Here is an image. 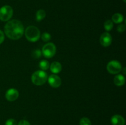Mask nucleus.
<instances>
[{
    "mask_svg": "<svg viewBox=\"0 0 126 125\" xmlns=\"http://www.w3.org/2000/svg\"><path fill=\"white\" fill-rule=\"evenodd\" d=\"M26 38L30 42H36L40 38V31L37 27L34 26H30L27 27L25 31Z\"/></svg>",
    "mask_w": 126,
    "mask_h": 125,
    "instance_id": "7ed1b4c3",
    "label": "nucleus"
},
{
    "mask_svg": "<svg viewBox=\"0 0 126 125\" xmlns=\"http://www.w3.org/2000/svg\"><path fill=\"white\" fill-rule=\"evenodd\" d=\"M112 20L115 23H121L124 20V17L121 13H116L112 16Z\"/></svg>",
    "mask_w": 126,
    "mask_h": 125,
    "instance_id": "ddd939ff",
    "label": "nucleus"
},
{
    "mask_svg": "<svg viewBox=\"0 0 126 125\" xmlns=\"http://www.w3.org/2000/svg\"><path fill=\"white\" fill-rule=\"evenodd\" d=\"M41 52L44 57L50 58L53 57L56 53V47L53 43H47L43 46Z\"/></svg>",
    "mask_w": 126,
    "mask_h": 125,
    "instance_id": "39448f33",
    "label": "nucleus"
},
{
    "mask_svg": "<svg viewBox=\"0 0 126 125\" xmlns=\"http://www.w3.org/2000/svg\"><path fill=\"white\" fill-rule=\"evenodd\" d=\"M13 9L8 5H6L0 8V20L3 22L8 21L13 15Z\"/></svg>",
    "mask_w": 126,
    "mask_h": 125,
    "instance_id": "20e7f679",
    "label": "nucleus"
},
{
    "mask_svg": "<svg viewBox=\"0 0 126 125\" xmlns=\"http://www.w3.org/2000/svg\"><path fill=\"white\" fill-rule=\"evenodd\" d=\"M42 55V52L38 49H36V50H34V51L32 52V56H33L34 58L37 59V58H39Z\"/></svg>",
    "mask_w": 126,
    "mask_h": 125,
    "instance_id": "6ab92c4d",
    "label": "nucleus"
},
{
    "mask_svg": "<svg viewBox=\"0 0 126 125\" xmlns=\"http://www.w3.org/2000/svg\"><path fill=\"white\" fill-rule=\"evenodd\" d=\"M46 15V12L44 10H38L36 12V20L38 21V22L42 20H43L45 18Z\"/></svg>",
    "mask_w": 126,
    "mask_h": 125,
    "instance_id": "4468645a",
    "label": "nucleus"
},
{
    "mask_svg": "<svg viewBox=\"0 0 126 125\" xmlns=\"http://www.w3.org/2000/svg\"><path fill=\"white\" fill-rule=\"evenodd\" d=\"M125 77H124V75L121 74L117 75L114 78V84L116 86H118V87L123 86L125 83Z\"/></svg>",
    "mask_w": 126,
    "mask_h": 125,
    "instance_id": "f8f14e48",
    "label": "nucleus"
},
{
    "mask_svg": "<svg viewBox=\"0 0 126 125\" xmlns=\"http://www.w3.org/2000/svg\"><path fill=\"white\" fill-rule=\"evenodd\" d=\"M4 30L8 38L12 40H18L23 36L24 27L20 21L14 19L9 21L5 25Z\"/></svg>",
    "mask_w": 126,
    "mask_h": 125,
    "instance_id": "f257e3e1",
    "label": "nucleus"
},
{
    "mask_svg": "<svg viewBox=\"0 0 126 125\" xmlns=\"http://www.w3.org/2000/svg\"><path fill=\"white\" fill-rule=\"evenodd\" d=\"M111 123L113 125H124L125 120L119 115H114L111 118Z\"/></svg>",
    "mask_w": 126,
    "mask_h": 125,
    "instance_id": "9d476101",
    "label": "nucleus"
},
{
    "mask_svg": "<svg viewBox=\"0 0 126 125\" xmlns=\"http://www.w3.org/2000/svg\"><path fill=\"white\" fill-rule=\"evenodd\" d=\"M39 66L42 71H46V70H47L49 68L50 65H49V62L47 61H46V60H42L39 62Z\"/></svg>",
    "mask_w": 126,
    "mask_h": 125,
    "instance_id": "2eb2a0df",
    "label": "nucleus"
},
{
    "mask_svg": "<svg viewBox=\"0 0 126 125\" xmlns=\"http://www.w3.org/2000/svg\"><path fill=\"white\" fill-rule=\"evenodd\" d=\"M104 28L107 31H110L113 28V22L110 20H108L105 21L104 23Z\"/></svg>",
    "mask_w": 126,
    "mask_h": 125,
    "instance_id": "dca6fc26",
    "label": "nucleus"
},
{
    "mask_svg": "<svg viewBox=\"0 0 126 125\" xmlns=\"http://www.w3.org/2000/svg\"><path fill=\"white\" fill-rule=\"evenodd\" d=\"M50 38H51V36L49 33H47V32H45V33H43L41 36V39L42 40H43L44 42H48L50 40Z\"/></svg>",
    "mask_w": 126,
    "mask_h": 125,
    "instance_id": "a211bd4d",
    "label": "nucleus"
},
{
    "mask_svg": "<svg viewBox=\"0 0 126 125\" xmlns=\"http://www.w3.org/2000/svg\"><path fill=\"white\" fill-rule=\"evenodd\" d=\"M47 74L44 71H37L32 75V82L35 85L40 86L44 84L47 80Z\"/></svg>",
    "mask_w": 126,
    "mask_h": 125,
    "instance_id": "f03ea898",
    "label": "nucleus"
},
{
    "mask_svg": "<svg viewBox=\"0 0 126 125\" xmlns=\"http://www.w3.org/2000/svg\"><path fill=\"white\" fill-rule=\"evenodd\" d=\"M80 125H91V122L90 121V120L89 118L86 117L82 118L80 120L79 122Z\"/></svg>",
    "mask_w": 126,
    "mask_h": 125,
    "instance_id": "f3484780",
    "label": "nucleus"
},
{
    "mask_svg": "<svg viewBox=\"0 0 126 125\" xmlns=\"http://www.w3.org/2000/svg\"><path fill=\"white\" fill-rule=\"evenodd\" d=\"M123 1H124V2H126V0H123Z\"/></svg>",
    "mask_w": 126,
    "mask_h": 125,
    "instance_id": "b1692460",
    "label": "nucleus"
},
{
    "mask_svg": "<svg viewBox=\"0 0 126 125\" xmlns=\"http://www.w3.org/2000/svg\"><path fill=\"white\" fill-rule=\"evenodd\" d=\"M100 42L103 47H108L112 42V37L108 33H103L100 38Z\"/></svg>",
    "mask_w": 126,
    "mask_h": 125,
    "instance_id": "6e6552de",
    "label": "nucleus"
},
{
    "mask_svg": "<svg viewBox=\"0 0 126 125\" xmlns=\"http://www.w3.org/2000/svg\"><path fill=\"white\" fill-rule=\"evenodd\" d=\"M18 125H30V123L25 120H22L19 121Z\"/></svg>",
    "mask_w": 126,
    "mask_h": 125,
    "instance_id": "5701e85b",
    "label": "nucleus"
},
{
    "mask_svg": "<svg viewBox=\"0 0 126 125\" xmlns=\"http://www.w3.org/2000/svg\"><path fill=\"white\" fill-rule=\"evenodd\" d=\"M17 123L16 120L13 118H10L6 121L5 125H17Z\"/></svg>",
    "mask_w": 126,
    "mask_h": 125,
    "instance_id": "aec40b11",
    "label": "nucleus"
},
{
    "mask_svg": "<svg viewBox=\"0 0 126 125\" xmlns=\"http://www.w3.org/2000/svg\"><path fill=\"white\" fill-rule=\"evenodd\" d=\"M107 71L111 74H116L122 71V65L116 60L110 61L107 66Z\"/></svg>",
    "mask_w": 126,
    "mask_h": 125,
    "instance_id": "423d86ee",
    "label": "nucleus"
},
{
    "mask_svg": "<svg viewBox=\"0 0 126 125\" xmlns=\"http://www.w3.org/2000/svg\"><path fill=\"white\" fill-rule=\"evenodd\" d=\"M4 38H5L4 33L2 31L0 30V45H1V44L4 42Z\"/></svg>",
    "mask_w": 126,
    "mask_h": 125,
    "instance_id": "4be33fe9",
    "label": "nucleus"
},
{
    "mask_svg": "<svg viewBox=\"0 0 126 125\" xmlns=\"http://www.w3.org/2000/svg\"><path fill=\"white\" fill-rule=\"evenodd\" d=\"M48 83L53 88H59L62 83L61 78H60L59 76H58L56 74L50 75L49 77L47 78Z\"/></svg>",
    "mask_w": 126,
    "mask_h": 125,
    "instance_id": "0eeeda50",
    "label": "nucleus"
},
{
    "mask_svg": "<svg viewBox=\"0 0 126 125\" xmlns=\"http://www.w3.org/2000/svg\"><path fill=\"white\" fill-rule=\"evenodd\" d=\"M18 96H19L18 91L14 88H11L6 91V98L8 101H14L18 99Z\"/></svg>",
    "mask_w": 126,
    "mask_h": 125,
    "instance_id": "1a4fd4ad",
    "label": "nucleus"
},
{
    "mask_svg": "<svg viewBox=\"0 0 126 125\" xmlns=\"http://www.w3.org/2000/svg\"><path fill=\"white\" fill-rule=\"evenodd\" d=\"M126 26L124 24H120L118 27H117V30L119 33H123L125 31Z\"/></svg>",
    "mask_w": 126,
    "mask_h": 125,
    "instance_id": "412c9836",
    "label": "nucleus"
},
{
    "mask_svg": "<svg viewBox=\"0 0 126 125\" xmlns=\"http://www.w3.org/2000/svg\"><path fill=\"white\" fill-rule=\"evenodd\" d=\"M49 67H50V71L52 73H54V74L60 73L62 71V69L61 64L59 62H57V61H54V62H53L50 64V66H49Z\"/></svg>",
    "mask_w": 126,
    "mask_h": 125,
    "instance_id": "9b49d317",
    "label": "nucleus"
}]
</instances>
